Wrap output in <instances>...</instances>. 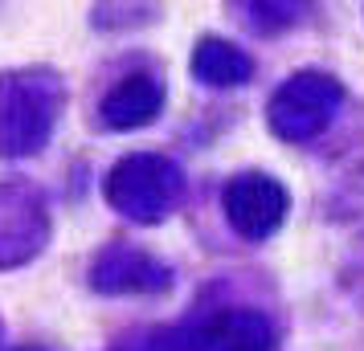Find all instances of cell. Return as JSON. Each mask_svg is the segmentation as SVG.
Returning <instances> with one entry per match:
<instances>
[{
	"mask_svg": "<svg viewBox=\"0 0 364 351\" xmlns=\"http://www.w3.org/2000/svg\"><path fill=\"white\" fill-rule=\"evenodd\" d=\"M340 102H344V90L331 74H319V69L291 74L270 99V131L287 143L315 139L340 111Z\"/></svg>",
	"mask_w": 364,
	"mask_h": 351,
	"instance_id": "1",
	"label": "cell"
},
{
	"mask_svg": "<svg viewBox=\"0 0 364 351\" xmlns=\"http://www.w3.org/2000/svg\"><path fill=\"white\" fill-rule=\"evenodd\" d=\"M181 196V172L160 155L123 160L111 176V201L135 221H160Z\"/></svg>",
	"mask_w": 364,
	"mask_h": 351,
	"instance_id": "2",
	"label": "cell"
},
{
	"mask_svg": "<svg viewBox=\"0 0 364 351\" xmlns=\"http://www.w3.org/2000/svg\"><path fill=\"white\" fill-rule=\"evenodd\" d=\"M225 217L242 237L262 241L287 217V188L266 172H246L225 188Z\"/></svg>",
	"mask_w": 364,
	"mask_h": 351,
	"instance_id": "3",
	"label": "cell"
},
{
	"mask_svg": "<svg viewBox=\"0 0 364 351\" xmlns=\"http://www.w3.org/2000/svg\"><path fill=\"white\" fill-rule=\"evenodd\" d=\"M193 351H274V327L262 311H225L193 339Z\"/></svg>",
	"mask_w": 364,
	"mask_h": 351,
	"instance_id": "4",
	"label": "cell"
},
{
	"mask_svg": "<svg viewBox=\"0 0 364 351\" xmlns=\"http://www.w3.org/2000/svg\"><path fill=\"white\" fill-rule=\"evenodd\" d=\"M193 69H197L200 82L209 86H242L250 78V57L237 45L221 41V37H205L193 53Z\"/></svg>",
	"mask_w": 364,
	"mask_h": 351,
	"instance_id": "5",
	"label": "cell"
},
{
	"mask_svg": "<svg viewBox=\"0 0 364 351\" xmlns=\"http://www.w3.org/2000/svg\"><path fill=\"white\" fill-rule=\"evenodd\" d=\"M160 99H164L160 94V82L148 78V74H135V78H127L107 99V123L111 127H139V123H148L160 111Z\"/></svg>",
	"mask_w": 364,
	"mask_h": 351,
	"instance_id": "6",
	"label": "cell"
}]
</instances>
